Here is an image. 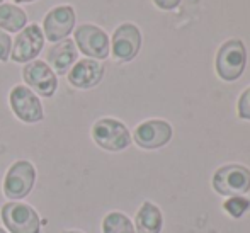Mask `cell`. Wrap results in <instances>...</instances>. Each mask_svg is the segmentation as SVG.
Returning <instances> with one entry per match:
<instances>
[{
  "instance_id": "6da1fadb",
  "label": "cell",
  "mask_w": 250,
  "mask_h": 233,
  "mask_svg": "<svg viewBox=\"0 0 250 233\" xmlns=\"http://www.w3.org/2000/svg\"><path fill=\"white\" fill-rule=\"evenodd\" d=\"M0 216L5 225V228L10 233H40L41 232V220L38 213L29 206V204L10 203L3 204Z\"/></svg>"
},
{
  "instance_id": "7a4b0ae2",
  "label": "cell",
  "mask_w": 250,
  "mask_h": 233,
  "mask_svg": "<svg viewBox=\"0 0 250 233\" xmlns=\"http://www.w3.org/2000/svg\"><path fill=\"white\" fill-rule=\"evenodd\" d=\"M36 182V169L31 162L17 160L9 167L3 179V194L9 199H24L33 191Z\"/></svg>"
},
{
  "instance_id": "3957f363",
  "label": "cell",
  "mask_w": 250,
  "mask_h": 233,
  "mask_svg": "<svg viewBox=\"0 0 250 233\" xmlns=\"http://www.w3.org/2000/svg\"><path fill=\"white\" fill-rule=\"evenodd\" d=\"M92 138L101 148L107 151H121L131 143L128 128L121 121L111 118L99 119L92 126Z\"/></svg>"
},
{
  "instance_id": "277c9868",
  "label": "cell",
  "mask_w": 250,
  "mask_h": 233,
  "mask_svg": "<svg viewBox=\"0 0 250 233\" xmlns=\"http://www.w3.org/2000/svg\"><path fill=\"white\" fill-rule=\"evenodd\" d=\"M213 187L221 196H242L250 191V170L244 165H225L216 170Z\"/></svg>"
},
{
  "instance_id": "5b68a950",
  "label": "cell",
  "mask_w": 250,
  "mask_h": 233,
  "mask_svg": "<svg viewBox=\"0 0 250 233\" xmlns=\"http://www.w3.org/2000/svg\"><path fill=\"white\" fill-rule=\"evenodd\" d=\"M245 62H247V53L242 41L231 40L227 41L220 48L216 56V70L218 75L227 82L237 80L244 73Z\"/></svg>"
},
{
  "instance_id": "8992f818",
  "label": "cell",
  "mask_w": 250,
  "mask_h": 233,
  "mask_svg": "<svg viewBox=\"0 0 250 233\" xmlns=\"http://www.w3.org/2000/svg\"><path fill=\"white\" fill-rule=\"evenodd\" d=\"M14 114L22 123H40L44 118V111L38 95L26 85H16L9 95Z\"/></svg>"
},
{
  "instance_id": "52a82bcc",
  "label": "cell",
  "mask_w": 250,
  "mask_h": 233,
  "mask_svg": "<svg viewBox=\"0 0 250 233\" xmlns=\"http://www.w3.org/2000/svg\"><path fill=\"white\" fill-rule=\"evenodd\" d=\"M44 46V34L38 24L24 27L16 38L12 49H10V60L16 63H29L36 58Z\"/></svg>"
},
{
  "instance_id": "ba28073f",
  "label": "cell",
  "mask_w": 250,
  "mask_h": 233,
  "mask_svg": "<svg viewBox=\"0 0 250 233\" xmlns=\"http://www.w3.org/2000/svg\"><path fill=\"white\" fill-rule=\"evenodd\" d=\"M75 46L89 58L104 60L109 56V38L101 27L82 24L75 29Z\"/></svg>"
},
{
  "instance_id": "9c48e42d",
  "label": "cell",
  "mask_w": 250,
  "mask_h": 233,
  "mask_svg": "<svg viewBox=\"0 0 250 233\" xmlns=\"http://www.w3.org/2000/svg\"><path fill=\"white\" fill-rule=\"evenodd\" d=\"M22 79L31 90H36L43 97H51L58 87L56 73L50 68L48 63L40 60L26 63V66L22 68Z\"/></svg>"
},
{
  "instance_id": "30bf717a",
  "label": "cell",
  "mask_w": 250,
  "mask_h": 233,
  "mask_svg": "<svg viewBox=\"0 0 250 233\" xmlns=\"http://www.w3.org/2000/svg\"><path fill=\"white\" fill-rule=\"evenodd\" d=\"M75 27V10L72 5H60L51 9L43 21L44 36L51 43L63 41Z\"/></svg>"
},
{
  "instance_id": "8fae6325",
  "label": "cell",
  "mask_w": 250,
  "mask_h": 233,
  "mask_svg": "<svg viewBox=\"0 0 250 233\" xmlns=\"http://www.w3.org/2000/svg\"><path fill=\"white\" fill-rule=\"evenodd\" d=\"M142 46V34L135 24H121L112 34V55L119 62H131Z\"/></svg>"
},
{
  "instance_id": "7c38bea8",
  "label": "cell",
  "mask_w": 250,
  "mask_h": 233,
  "mask_svg": "<svg viewBox=\"0 0 250 233\" xmlns=\"http://www.w3.org/2000/svg\"><path fill=\"white\" fill-rule=\"evenodd\" d=\"M172 138V128L168 123L160 121V119H151L145 121L135 129V141L138 147L153 150L160 148L168 143Z\"/></svg>"
},
{
  "instance_id": "4fadbf2b",
  "label": "cell",
  "mask_w": 250,
  "mask_h": 233,
  "mask_svg": "<svg viewBox=\"0 0 250 233\" xmlns=\"http://www.w3.org/2000/svg\"><path fill=\"white\" fill-rule=\"evenodd\" d=\"M104 77V65L97 60L83 58L77 62L68 72V82L75 89H92Z\"/></svg>"
},
{
  "instance_id": "5bb4252c",
  "label": "cell",
  "mask_w": 250,
  "mask_h": 233,
  "mask_svg": "<svg viewBox=\"0 0 250 233\" xmlns=\"http://www.w3.org/2000/svg\"><path fill=\"white\" fill-rule=\"evenodd\" d=\"M77 46L72 40H63L60 43H56L55 46L50 48L48 51V65L56 75H65L66 72H70L73 65L77 63Z\"/></svg>"
},
{
  "instance_id": "9a60e30c",
  "label": "cell",
  "mask_w": 250,
  "mask_h": 233,
  "mask_svg": "<svg viewBox=\"0 0 250 233\" xmlns=\"http://www.w3.org/2000/svg\"><path fill=\"white\" fill-rule=\"evenodd\" d=\"M136 232L135 233H160L162 213L153 203H143L136 213Z\"/></svg>"
},
{
  "instance_id": "2e32d148",
  "label": "cell",
  "mask_w": 250,
  "mask_h": 233,
  "mask_svg": "<svg viewBox=\"0 0 250 233\" xmlns=\"http://www.w3.org/2000/svg\"><path fill=\"white\" fill-rule=\"evenodd\" d=\"M27 24V16L22 9L12 3H0V27L9 33H17Z\"/></svg>"
},
{
  "instance_id": "e0dca14e",
  "label": "cell",
  "mask_w": 250,
  "mask_h": 233,
  "mask_svg": "<svg viewBox=\"0 0 250 233\" xmlns=\"http://www.w3.org/2000/svg\"><path fill=\"white\" fill-rule=\"evenodd\" d=\"M102 233H135L133 223L123 213H109L102 221Z\"/></svg>"
},
{
  "instance_id": "ac0fdd59",
  "label": "cell",
  "mask_w": 250,
  "mask_h": 233,
  "mask_svg": "<svg viewBox=\"0 0 250 233\" xmlns=\"http://www.w3.org/2000/svg\"><path fill=\"white\" fill-rule=\"evenodd\" d=\"M223 208L233 218H240L242 214H244L245 211L250 208V201L245 199V197H242V196H233V197H230L227 203H225Z\"/></svg>"
},
{
  "instance_id": "d6986e66",
  "label": "cell",
  "mask_w": 250,
  "mask_h": 233,
  "mask_svg": "<svg viewBox=\"0 0 250 233\" xmlns=\"http://www.w3.org/2000/svg\"><path fill=\"white\" fill-rule=\"evenodd\" d=\"M10 49H12V40L9 34L0 29V62H7L10 58Z\"/></svg>"
},
{
  "instance_id": "ffe728a7",
  "label": "cell",
  "mask_w": 250,
  "mask_h": 233,
  "mask_svg": "<svg viewBox=\"0 0 250 233\" xmlns=\"http://www.w3.org/2000/svg\"><path fill=\"white\" fill-rule=\"evenodd\" d=\"M238 116L242 119H250V87L242 94L238 101Z\"/></svg>"
},
{
  "instance_id": "44dd1931",
  "label": "cell",
  "mask_w": 250,
  "mask_h": 233,
  "mask_svg": "<svg viewBox=\"0 0 250 233\" xmlns=\"http://www.w3.org/2000/svg\"><path fill=\"white\" fill-rule=\"evenodd\" d=\"M153 2L157 3L160 9L170 10V9H175V7L179 5V2H181V0H153Z\"/></svg>"
},
{
  "instance_id": "7402d4cb",
  "label": "cell",
  "mask_w": 250,
  "mask_h": 233,
  "mask_svg": "<svg viewBox=\"0 0 250 233\" xmlns=\"http://www.w3.org/2000/svg\"><path fill=\"white\" fill-rule=\"evenodd\" d=\"M14 2H17V3H26V2H34V0H14Z\"/></svg>"
},
{
  "instance_id": "603a6c76",
  "label": "cell",
  "mask_w": 250,
  "mask_h": 233,
  "mask_svg": "<svg viewBox=\"0 0 250 233\" xmlns=\"http://www.w3.org/2000/svg\"><path fill=\"white\" fill-rule=\"evenodd\" d=\"M63 233H82V232H77V230H65Z\"/></svg>"
},
{
  "instance_id": "cb8c5ba5",
  "label": "cell",
  "mask_w": 250,
  "mask_h": 233,
  "mask_svg": "<svg viewBox=\"0 0 250 233\" xmlns=\"http://www.w3.org/2000/svg\"><path fill=\"white\" fill-rule=\"evenodd\" d=\"M0 233H7V232H3V230H2V228H0Z\"/></svg>"
},
{
  "instance_id": "d4e9b609",
  "label": "cell",
  "mask_w": 250,
  "mask_h": 233,
  "mask_svg": "<svg viewBox=\"0 0 250 233\" xmlns=\"http://www.w3.org/2000/svg\"><path fill=\"white\" fill-rule=\"evenodd\" d=\"M2 2H3V0H0V3H2Z\"/></svg>"
}]
</instances>
